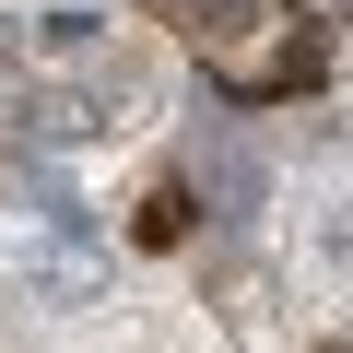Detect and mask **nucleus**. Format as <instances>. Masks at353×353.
I'll return each mask as SVG.
<instances>
[{
  "instance_id": "f257e3e1",
  "label": "nucleus",
  "mask_w": 353,
  "mask_h": 353,
  "mask_svg": "<svg viewBox=\"0 0 353 353\" xmlns=\"http://www.w3.org/2000/svg\"><path fill=\"white\" fill-rule=\"evenodd\" d=\"M36 59H59V71H94V59H106V12H83V0L36 12Z\"/></svg>"
},
{
  "instance_id": "f03ea898",
  "label": "nucleus",
  "mask_w": 353,
  "mask_h": 353,
  "mask_svg": "<svg viewBox=\"0 0 353 353\" xmlns=\"http://www.w3.org/2000/svg\"><path fill=\"white\" fill-rule=\"evenodd\" d=\"M306 248H318V271H330V283H353V189H341V201L306 224Z\"/></svg>"
},
{
  "instance_id": "7ed1b4c3",
  "label": "nucleus",
  "mask_w": 353,
  "mask_h": 353,
  "mask_svg": "<svg viewBox=\"0 0 353 353\" xmlns=\"http://www.w3.org/2000/svg\"><path fill=\"white\" fill-rule=\"evenodd\" d=\"M36 294H71V306H83V294H94V271H83V259H36Z\"/></svg>"
}]
</instances>
